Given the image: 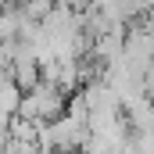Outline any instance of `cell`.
<instances>
[{"label": "cell", "mask_w": 154, "mask_h": 154, "mask_svg": "<svg viewBox=\"0 0 154 154\" xmlns=\"http://www.w3.org/2000/svg\"><path fill=\"white\" fill-rule=\"evenodd\" d=\"M125 118L133 125V133H154V97H140L136 104L125 108Z\"/></svg>", "instance_id": "2"}, {"label": "cell", "mask_w": 154, "mask_h": 154, "mask_svg": "<svg viewBox=\"0 0 154 154\" xmlns=\"http://www.w3.org/2000/svg\"><path fill=\"white\" fill-rule=\"evenodd\" d=\"M65 111H68V93L61 86L47 82V79L39 86H32V90H25L22 108H18V115L32 118V122H54V118H61Z\"/></svg>", "instance_id": "1"}, {"label": "cell", "mask_w": 154, "mask_h": 154, "mask_svg": "<svg viewBox=\"0 0 154 154\" xmlns=\"http://www.w3.org/2000/svg\"><path fill=\"white\" fill-rule=\"evenodd\" d=\"M11 122H14V115L0 111V136H7V133H11Z\"/></svg>", "instance_id": "3"}]
</instances>
